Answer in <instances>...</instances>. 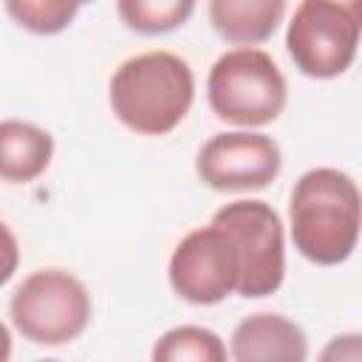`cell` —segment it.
<instances>
[{
	"label": "cell",
	"instance_id": "cell-6",
	"mask_svg": "<svg viewBox=\"0 0 362 362\" xmlns=\"http://www.w3.org/2000/svg\"><path fill=\"white\" fill-rule=\"evenodd\" d=\"M221 226L240 257L238 294L260 300L274 294L286 277V229L277 209L260 198H240L215 209L212 221Z\"/></svg>",
	"mask_w": 362,
	"mask_h": 362
},
{
	"label": "cell",
	"instance_id": "cell-2",
	"mask_svg": "<svg viewBox=\"0 0 362 362\" xmlns=\"http://www.w3.org/2000/svg\"><path fill=\"white\" fill-rule=\"evenodd\" d=\"M110 110L139 136H167L189 113L195 74L173 51H144L127 57L110 76Z\"/></svg>",
	"mask_w": 362,
	"mask_h": 362
},
{
	"label": "cell",
	"instance_id": "cell-4",
	"mask_svg": "<svg viewBox=\"0 0 362 362\" xmlns=\"http://www.w3.org/2000/svg\"><path fill=\"white\" fill-rule=\"evenodd\" d=\"M8 317L14 331L31 345L59 348L85 334L93 317V300L76 274L37 269L14 288Z\"/></svg>",
	"mask_w": 362,
	"mask_h": 362
},
{
	"label": "cell",
	"instance_id": "cell-13",
	"mask_svg": "<svg viewBox=\"0 0 362 362\" xmlns=\"http://www.w3.org/2000/svg\"><path fill=\"white\" fill-rule=\"evenodd\" d=\"M198 0H116V14L124 23V28L144 34V37H158L181 28Z\"/></svg>",
	"mask_w": 362,
	"mask_h": 362
},
{
	"label": "cell",
	"instance_id": "cell-11",
	"mask_svg": "<svg viewBox=\"0 0 362 362\" xmlns=\"http://www.w3.org/2000/svg\"><path fill=\"white\" fill-rule=\"evenodd\" d=\"M209 25L232 45H260L272 40L286 17V0H206Z\"/></svg>",
	"mask_w": 362,
	"mask_h": 362
},
{
	"label": "cell",
	"instance_id": "cell-8",
	"mask_svg": "<svg viewBox=\"0 0 362 362\" xmlns=\"http://www.w3.org/2000/svg\"><path fill=\"white\" fill-rule=\"evenodd\" d=\"M283 170L280 144L257 130H229L209 136L195 156L198 178L215 192L266 189Z\"/></svg>",
	"mask_w": 362,
	"mask_h": 362
},
{
	"label": "cell",
	"instance_id": "cell-18",
	"mask_svg": "<svg viewBox=\"0 0 362 362\" xmlns=\"http://www.w3.org/2000/svg\"><path fill=\"white\" fill-rule=\"evenodd\" d=\"M85 3H93V0H85Z\"/></svg>",
	"mask_w": 362,
	"mask_h": 362
},
{
	"label": "cell",
	"instance_id": "cell-17",
	"mask_svg": "<svg viewBox=\"0 0 362 362\" xmlns=\"http://www.w3.org/2000/svg\"><path fill=\"white\" fill-rule=\"evenodd\" d=\"M11 356V331L6 322H0V362H6Z\"/></svg>",
	"mask_w": 362,
	"mask_h": 362
},
{
	"label": "cell",
	"instance_id": "cell-7",
	"mask_svg": "<svg viewBox=\"0 0 362 362\" xmlns=\"http://www.w3.org/2000/svg\"><path fill=\"white\" fill-rule=\"evenodd\" d=\"M167 280L192 305H218L229 294H238L240 257L232 238L215 223L187 232L170 255Z\"/></svg>",
	"mask_w": 362,
	"mask_h": 362
},
{
	"label": "cell",
	"instance_id": "cell-12",
	"mask_svg": "<svg viewBox=\"0 0 362 362\" xmlns=\"http://www.w3.org/2000/svg\"><path fill=\"white\" fill-rule=\"evenodd\" d=\"M150 356L156 362H223L229 351L212 328L175 325L156 339Z\"/></svg>",
	"mask_w": 362,
	"mask_h": 362
},
{
	"label": "cell",
	"instance_id": "cell-5",
	"mask_svg": "<svg viewBox=\"0 0 362 362\" xmlns=\"http://www.w3.org/2000/svg\"><path fill=\"white\" fill-rule=\"evenodd\" d=\"M362 0H300L286 28V51L308 79L342 76L359 48Z\"/></svg>",
	"mask_w": 362,
	"mask_h": 362
},
{
	"label": "cell",
	"instance_id": "cell-14",
	"mask_svg": "<svg viewBox=\"0 0 362 362\" xmlns=\"http://www.w3.org/2000/svg\"><path fill=\"white\" fill-rule=\"evenodd\" d=\"M6 14L28 34H62L85 6V0H3Z\"/></svg>",
	"mask_w": 362,
	"mask_h": 362
},
{
	"label": "cell",
	"instance_id": "cell-9",
	"mask_svg": "<svg viewBox=\"0 0 362 362\" xmlns=\"http://www.w3.org/2000/svg\"><path fill=\"white\" fill-rule=\"evenodd\" d=\"M229 356L238 362H303L308 356V337L294 320L260 311L235 325Z\"/></svg>",
	"mask_w": 362,
	"mask_h": 362
},
{
	"label": "cell",
	"instance_id": "cell-10",
	"mask_svg": "<svg viewBox=\"0 0 362 362\" xmlns=\"http://www.w3.org/2000/svg\"><path fill=\"white\" fill-rule=\"evenodd\" d=\"M54 158V136L23 119L0 122V181L31 184L37 181Z\"/></svg>",
	"mask_w": 362,
	"mask_h": 362
},
{
	"label": "cell",
	"instance_id": "cell-15",
	"mask_svg": "<svg viewBox=\"0 0 362 362\" xmlns=\"http://www.w3.org/2000/svg\"><path fill=\"white\" fill-rule=\"evenodd\" d=\"M20 266V243L8 223L0 221V286H6Z\"/></svg>",
	"mask_w": 362,
	"mask_h": 362
},
{
	"label": "cell",
	"instance_id": "cell-1",
	"mask_svg": "<svg viewBox=\"0 0 362 362\" xmlns=\"http://www.w3.org/2000/svg\"><path fill=\"white\" fill-rule=\"evenodd\" d=\"M359 187L337 167L305 170L288 195V232L294 249L314 266L345 263L359 243Z\"/></svg>",
	"mask_w": 362,
	"mask_h": 362
},
{
	"label": "cell",
	"instance_id": "cell-16",
	"mask_svg": "<svg viewBox=\"0 0 362 362\" xmlns=\"http://www.w3.org/2000/svg\"><path fill=\"white\" fill-rule=\"evenodd\" d=\"M362 356L359 348V334H345V337H334V342L322 351V359H351L356 362Z\"/></svg>",
	"mask_w": 362,
	"mask_h": 362
},
{
	"label": "cell",
	"instance_id": "cell-3",
	"mask_svg": "<svg viewBox=\"0 0 362 362\" xmlns=\"http://www.w3.org/2000/svg\"><path fill=\"white\" fill-rule=\"evenodd\" d=\"M206 102L221 122L255 130L280 119L288 102V85L272 54L255 45H238L212 62Z\"/></svg>",
	"mask_w": 362,
	"mask_h": 362
}]
</instances>
